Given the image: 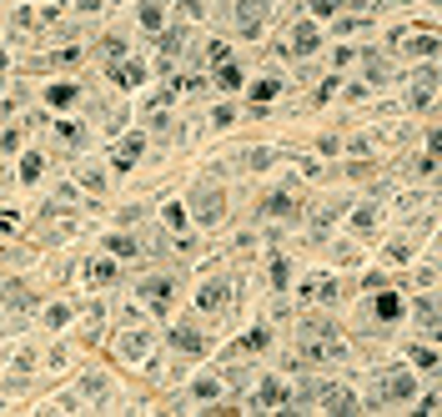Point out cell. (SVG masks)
Wrapping results in <instances>:
<instances>
[{
    "mask_svg": "<svg viewBox=\"0 0 442 417\" xmlns=\"http://www.w3.org/2000/svg\"><path fill=\"white\" fill-rule=\"evenodd\" d=\"M387 398H392V402H402V398H412V377H407V372H397V377L387 382Z\"/></svg>",
    "mask_w": 442,
    "mask_h": 417,
    "instance_id": "6da1fadb",
    "label": "cell"
},
{
    "mask_svg": "<svg viewBox=\"0 0 442 417\" xmlns=\"http://www.w3.org/2000/svg\"><path fill=\"white\" fill-rule=\"evenodd\" d=\"M397 312H402V302H397V297H382V302H377V317H387V322H392Z\"/></svg>",
    "mask_w": 442,
    "mask_h": 417,
    "instance_id": "7a4b0ae2",
    "label": "cell"
},
{
    "mask_svg": "<svg viewBox=\"0 0 442 417\" xmlns=\"http://www.w3.org/2000/svg\"><path fill=\"white\" fill-rule=\"evenodd\" d=\"M91 277H96V282H111V277H116V266H111V262H96V272H91Z\"/></svg>",
    "mask_w": 442,
    "mask_h": 417,
    "instance_id": "3957f363",
    "label": "cell"
},
{
    "mask_svg": "<svg viewBox=\"0 0 442 417\" xmlns=\"http://www.w3.org/2000/svg\"><path fill=\"white\" fill-rule=\"evenodd\" d=\"M432 151H442V136H432Z\"/></svg>",
    "mask_w": 442,
    "mask_h": 417,
    "instance_id": "277c9868",
    "label": "cell"
}]
</instances>
